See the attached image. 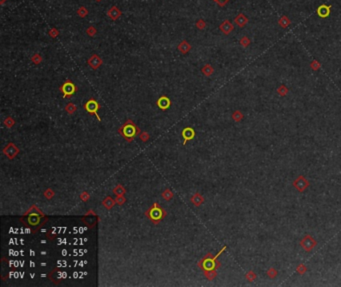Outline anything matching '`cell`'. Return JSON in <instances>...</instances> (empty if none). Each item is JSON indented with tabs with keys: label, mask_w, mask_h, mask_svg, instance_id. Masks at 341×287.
<instances>
[{
	"label": "cell",
	"mask_w": 341,
	"mask_h": 287,
	"mask_svg": "<svg viewBox=\"0 0 341 287\" xmlns=\"http://www.w3.org/2000/svg\"><path fill=\"white\" fill-rule=\"evenodd\" d=\"M316 245H317V241L314 239L311 235H305L300 240V246L304 249V251L306 252H310L311 250H313Z\"/></svg>",
	"instance_id": "obj_4"
},
{
	"label": "cell",
	"mask_w": 341,
	"mask_h": 287,
	"mask_svg": "<svg viewBox=\"0 0 341 287\" xmlns=\"http://www.w3.org/2000/svg\"><path fill=\"white\" fill-rule=\"evenodd\" d=\"M162 197L165 200H171L173 198V193L170 189H165L163 193H162Z\"/></svg>",
	"instance_id": "obj_30"
},
{
	"label": "cell",
	"mask_w": 341,
	"mask_h": 287,
	"mask_svg": "<svg viewBox=\"0 0 341 287\" xmlns=\"http://www.w3.org/2000/svg\"><path fill=\"white\" fill-rule=\"evenodd\" d=\"M243 114H242V112L239 111V110H236L233 112L232 114V119L234 120L235 122H240L242 119H243Z\"/></svg>",
	"instance_id": "obj_21"
},
{
	"label": "cell",
	"mask_w": 341,
	"mask_h": 287,
	"mask_svg": "<svg viewBox=\"0 0 341 287\" xmlns=\"http://www.w3.org/2000/svg\"><path fill=\"white\" fill-rule=\"evenodd\" d=\"M87 63L89 64V66L91 67L92 69H98V68H99V67L101 66V64H102V60H101V58H100L98 55L94 54V55H92L91 57H90V58L88 59V61H87Z\"/></svg>",
	"instance_id": "obj_12"
},
{
	"label": "cell",
	"mask_w": 341,
	"mask_h": 287,
	"mask_svg": "<svg viewBox=\"0 0 341 287\" xmlns=\"http://www.w3.org/2000/svg\"><path fill=\"white\" fill-rule=\"evenodd\" d=\"M60 90L63 93L64 97L69 98L73 95V94L76 92L77 87L75 86V84L70 80H67L66 82H64V84L60 87Z\"/></svg>",
	"instance_id": "obj_5"
},
{
	"label": "cell",
	"mask_w": 341,
	"mask_h": 287,
	"mask_svg": "<svg viewBox=\"0 0 341 287\" xmlns=\"http://www.w3.org/2000/svg\"><path fill=\"white\" fill-rule=\"evenodd\" d=\"M145 215L153 222L154 224H157L159 221H161L162 219L166 216V212H165V210L158 204V203L155 202L154 204L146 211Z\"/></svg>",
	"instance_id": "obj_2"
},
{
	"label": "cell",
	"mask_w": 341,
	"mask_h": 287,
	"mask_svg": "<svg viewBox=\"0 0 341 287\" xmlns=\"http://www.w3.org/2000/svg\"><path fill=\"white\" fill-rule=\"evenodd\" d=\"M76 106H75V104L74 103H68L67 104V106L65 107V110H66V112L67 113H69V114H72V113H74L75 111H76Z\"/></svg>",
	"instance_id": "obj_29"
},
{
	"label": "cell",
	"mask_w": 341,
	"mask_h": 287,
	"mask_svg": "<svg viewBox=\"0 0 341 287\" xmlns=\"http://www.w3.org/2000/svg\"><path fill=\"white\" fill-rule=\"evenodd\" d=\"M87 13H88V11L86 10V8L85 7H80V8H79L78 10H77V14H78V16H80V17H85L86 15H87Z\"/></svg>",
	"instance_id": "obj_33"
},
{
	"label": "cell",
	"mask_w": 341,
	"mask_h": 287,
	"mask_svg": "<svg viewBox=\"0 0 341 287\" xmlns=\"http://www.w3.org/2000/svg\"><path fill=\"white\" fill-rule=\"evenodd\" d=\"M331 5H325V4H322L320 5L319 7L317 8L316 10V13L317 15L319 16L320 18H327L329 15H330V12H331Z\"/></svg>",
	"instance_id": "obj_8"
},
{
	"label": "cell",
	"mask_w": 341,
	"mask_h": 287,
	"mask_svg": "<svg viewBox=\"0 0 341 287\" xmlns=\"http://www.w3.org/2000/svg\"><path fill=\"white\" fill-rule=\"evenodd\" d=\"M219 29L221 30V32H223V34L228 35L233 31L234 26L229 20H224L220 25H219Z\"/></svg>",
	"instance_id": "obj_11"
},
{
	"label": "cell",
	"mask_w": 341,
	"mask_h": 287,
	"mask_svg": "<svg viewBox=\"0 0 341 287\" xmlns=\"http://www.w3.org/2000/svg\"><path fill=\"white\" fill-rule=\"evenodd\" d=\"M118 132L122 135L123 138L126 141L132 142L134 137L138 134L139 128L135 125L131 119H128V120H126V122H125L123 125L119 128Z\"/></svg>",
	"instance_id": "obj_1"
},
{
	"label": "cell",
	"mask_w": 341,
	"mask_h": 287,
	"mask_svg": "<svg viewBox=\"0 0 341 287\" xmlns=\"http://www.w3.org/2000/svg\"><path fill=\"white\" fill-rule=\"evenodd\" d=\"M205 277L208 279V280H213V279L216 277V271L214 270H208V271H205Z\"/></svg>",
	"instance_id": "obj_28"
},
{
	"label": "cell",
	"mask_w": 341,
	"mask_h": 287,
	"mask_svg": "<svg viewBox=\"0 0 341 287\" xmlns=\"http://www.w3.org/2000/svg\"><path fill=\"white\" fill-rule=\"evenodd\" d=\"M44 196H45V198L46 199H51L53 196H54V191H53L52 189H50V188H48V189L45 190Z\"/></svg>",
	"instance_id": "obj_34"
},
{
	"label": "cell",
	"mask_w": 341,
	"mask_h": 287,
	"mask_svg": "<svg viewBox=\"0 0 341 287\" xmlns=\"http://www.w3.org/2000/svg\"><path fill=\"white\" fill-rule=\"evenodd\" d=\"M250 43H251V40H250L249 37H247V36H242L241 38H240V45H241L242 47H244V48L248 47L249 45H250Z\"/></svg>",
	"instance_id": "obj_24"
},
{
	"label": "cell",
	"mask_w": 341,
	"mask_h": 287,
	"mask_svg": "<svg viewBox=\"0 0 341 287\" xmlns=\"http://www.w3.org/2000/svg\"><path fill=\"white\" fill-rule=\"evenodd\" d=\"M41 60H42V58H41V56H40L39 54H35V55H33V56H32V58H31V61H32L33 63H35V64H39V63L41 62Z\"/></svg>",
	"instance_id": "obj_38"
},
{
	"label": "cell",
	"mask_w": 341,
	"mask_h": 287,
	"mask_svg": "<svg viewBox=\"0 0 341 287\" xmlns=\"http://www.w3.org/2000/svg\"><path fill=\"white\" fill-rule=\"evenodd\" d=\"M293 186L296 188L297 191L303 192V191H305L306 188L309 186V181L306 179L303 175H300L293 181Z\"/></svg>",
	"instance_id": "obj_6"
},
{
	"label": "cell",
	"mask_w": 341,
	"mask_h": 287,
	"mask_svg": "<svg viewBox=\"0 0 341 287\" xmlns=\"http://www.w3.org/2000/svg\"><path fill=\"white\" fill-rule=\"evenodd\" d=\"M248 18L246 16L245 14L243 13H239L235 17V19H234V23H235L238 27H244V26L248 23Z\"/></svg>",
	"instance_id": "obj_14"
},
{
	"label": "cell",
	"mask_w": 341,
	"mask_h": 287,
	"mask_svg": "<svg viewBox=\"0 0 341 287\" xmlns=\"http://www.w3.org/2000/svg\"><path fill=\"white\" fill-rule=\"evenodd\" d=\"M30 213H37V214H40V215H42V216H44L43 212L39 208H37L36 205H32L31 207H30V209L26 212V214H30Z\"/></svg>",
	"instance_id": "obj_27"
},
{
	"label": "cell",
	"mask_w": 341,
	"mask_h": 287,
	"mask_svg": "<svg viewBox=\"0 0 341 287\" xmlns=\"http://www.w3.org/2000/svg\"><path fill=\"white\" fill-rule=\"evenodd\" d=\"M113 192H114V194L116 196H120V195H124L125 194V188L122 186V185H117V186L113 189Z\"/></svg>",
	"instance_id": "obj_22"
},
{
	"label": "cell",
	"mask_w": 341,
	"mask_h": 287,
	"mask_svg": "<svg viewBox=\"0 0 341 287\" xmlns=\"http://www.w3.org/2000/svg\"><path fill=\"white\" fill-rule=\"evenodd\" d=\"M84 109L86 110V112L89 113V114L95 115L97 117V119L99 120V121L101 120L100 116L97 114V111L100 109V104L98 103L95 99L91 98V99H89L88 101H87V102L84 104Z\"/></svg>",
	"instance_id": "obj_3"
},
{
	"label": "cell",
	"mask_w": 341,
	"mask_h": 287,
	"mask_svg": "<svg viewBox=\"0 0 341 287\" xmlns=\"http://www.w3.org/2000/svg\"><path fill=\"white\" fill-rule=\"evenodd\" d=\"M307 271V267H306L304 264H299V265L296 267V272L300 275H303L305 274V272Z\"/></svg>",
	"instance_id": "obj_31"
},
{
	"label": "cell",
	"mask_w": 341,
	"mask_h": 287,
	"mask_svg": "<svg viewBox=\"0 0 341 287\" xmlns=\"http://www.w3.org/2000/svg\"><path fill=\"white\" fill-rule=\"evenodd\" d=\"M89 198H90V196H89V194L87 193L86 191H83L82 193L80 194V199L82 200V201L86 202L87 200H89Z\"/></svg>",
	"instance_id": "obj_40"
},
{
	"label": "cell",
	"mask_w": 341,
	"mask_h": 287,
	"mask_svg": "<svg viewBox=\"0 0 341 287\" xmlns=\"http://www.w3.org/2000/svg\"><path fill=\"white\" fill-rule=\"evenodd\" d=\"M107 15L111 20L115 21L121 16V11L117 8L116 6H112V7H110V9L107 11Z\"/></svg>",
	"instance_id": "obj_15"
},
{
	"label": "cell",
	"mask_w": 341,
	"mask_h": 287,
	"mask_svg": "<svg viewBox=\"0 0 341 287\" xmlns=\"http://www.w3.org/2000/svg\"><path fill=\"white\" fill-rule=\"evenodd\" d=\"M115 200H116V204H119V205H122L123 203H125V201H126V199L123 197V195L117 196V198Z\"/></svg>",
	"instance_id": "obj_41"
},
{
	"label": "cell",
	"mask_w": 341,
	"mask_h": 287,
	"mask_svg": "<svg viewBox=\"0 0 341 287\" xmlns=\"http://www.w3.org/2000/svg\"><path fill=\"white\" fill-rule=\"evenodd\" d=\"M201 72L204 75H205V76H211V75L213 74V72H214V69H213V67L210 65V64H206L205 66L202 67Z\"/></svg>",
	"instance_id": "obj_20"
},
{
	"label": "cell",
	"mask_w": 341,
	"mask_h": 287,
	"mask_svg": "<svg viewBox=\"0 0 341 287\" xmlns=\"http://www.w3.org/2000/svg\"><path fill=\"white\" fill-rule=\"evenodd\" d=\"M182 137H183V145L187 143V141L192 140L195 136V131L191 127H186L182 130Z\"/></svg>",
	"instance_id": "obj_9"
},
{
	"label": "cell",
	"mask_w": 341,
	"mask_h": 287,
	"mask_svg": "<svg viewBox=\"0 0 341 287\" xmlns=\"http://www.w3.org/2000/svg\"><path fill=\"white\" fill-rule=\"evenodd\" d=\"M196 26H197V28H198V29L202 30V29H204V28L206 27V23H205V21H204V20L200 19V20H198V21L196 22Z\"/></svg>",
	"instance_id": "obj_37"
},
{
	"label": "cell",
	"mask_w": 341,
	"mask_h": 287,
	"mask_svg": "<svg viewBox=\"0 0 341 287\" xmlns=\"http://www.w3.org/2000/svg\"><path fill=\"white\" fill-rule=\"evenodd\" d=\"M25 216H27V223L31 226H35L37 224L40 223V218L43 217L42 215L40 216V214L37 213H30V214H25Z\"/></svg>",
	"instance_id": "obj_13"
},
{
	"label": "cell",
	"mask_w": 341,
	"mask_h": 287,
	"mask_svg": "<svg viewBox=\"0 0 341 287\" xmlns=\"http://www.w3.org/2000/svg\"><path fill=\"white\" fill-rule=\"evenodd\" d=\"M102 204H103V206L106 209H111L112 207L116 204V200L110 197V196H107V197L102 201Z\"/></svg>",
	"instance_id": "obj_17"
},
{
	"label": "cell",
	"mask_w": 341,
	"mask_h": 287,
	"mask_svg": "<svg viewBox=\"0 0 341 287\" xmlns=\"http://www.w3.org/2000/svg\"><path fill=\"white\" fill-rule=\"evenodd\" d=\"M149 138H150V136L147 132L144 131V132H141V133H140V139H141L143 142H147L149 140Z\"/></svg>",
	"instance_id": "obj_36"
},
{
	"label": "cell",
	"mask_w": 341,
	"mask_h": 287,
	"mask_svg": "<svg viewBox=\"0 0 341 287\" xmlns=\"http://www.w3.org/2000/svg\"><path fill=\"white\" fill-rule=\"evenodd\" d=\"M4 125L6 127H8V128L12 127L14 125V120L11 118V117H7V118L5 119V121H4Z\"/></svg>",
	"instance_id": "obj_35"
},
{
	"label": "cell",
	"mask_w": 341,
	"mask_h": 287,
	"mask_svg": "<svg viewBox=\"0 0 341 287\" xmlns=\"http://www.w3.org/2000/svg\"><path fill=\"white\" fill-rule=\"evenodd\" d=\"M214 2H216L217 4L219 5V6H221V7H223V6H225L227 3H228L230 0H213Z\"/></svg>",
	"instance_id": "obj_42"
},
{
	"label": "cell",
	"mask_w": 341,
	"mask_h": 287,
	"mask_svg": "<svg viewBox=\"0 0 341 287\" xmlns=\"http://www.w3.org/2000/svg\"><path fill=\"white\" fill-rule=\"evenodd\" d=\"M290 23H291V21H290L289 18L286 16V15H283V16L280 17V19L278 20L279 26L281 28H283V29H285V28L288 27V26L290 25Z\"/></svg>",
	"instance_id": "obj_19"
},
{
	"label": "cell",
	"mask_w": 341,
	"mask_h": 287,
	"mask_svg": "<svg viewBox=\"0 0 341 287\" xmlns=\"http://www.w3.org/2000/svg\"><path fill=\"white\" fill-rule=\"evenodd\" d=\"M3 152H4V154L9 158V159H13V158L19 153V149H18L13 143H8V144L4 147V149H3Z\"/></svg>",
	"instance_id": "obj_7"
},
{
	"label": "cell",
	"mask_w": 341,
	"mask_h": 287,
	"mask_svg": "<svg viewBox=\"0 0 341 287\" xmlns=\"http://www.w3.org/2000/svg\"><path fill=\"white\" fill-rule=\"evenodd\" d=\"M190 49H191V46L189 45V43L187 42L186 40H183L182 42L178 45V50H179L182 54L188 53V52L190 51Z\"/></svg>",
	"instance_id": "obj_16"
},
{
	"label": "cell",
	"mask_w": 341,
	"mask_h": 287,
	"mask_svg": "<svg viewBox=\"0 0 341 287\" xmlns=\"http://www.w3.org/2000/svg\"><path fill=\"white\" fill-rule=\"evenodd\" d=\"M266 275H267V276H268L269 278H270V279H274V278H276V276H277V275H278V271L276 270L275 268L271 267V268H269V269L267 270Z\"/></svg>",
	"instance_id": "obj_23"
},
{
	"label": "cell",
	"mask_w": 341,
	"mask_h": 287,
	"mask_svg": "<svg viewBox=\"0 0 341 287\" xmlns=\"http://www.w3.org/2000/svg\"><path fill=\"white\" fill-rule=\"evenodd\" d=\"M288 88L286 87L285 85H281V86H279V87L277 88V93L279 94L280 96H286L287 95V93H288Z\"/></svg>",
	"instance_id": "obj_26"
},
{
	"label": "cell",
	"mask_w": 341,
	"mask_h": 287,
	"mask_svg": "<svg viewBox=\"0 0 341 287\" xmlns=\"http://www.w3.org/2000/svg\"><path fill=\"white\" fill-rule=\"evenodd\" d=\"M157 106L161 109V110H167V109L171 106V101L167 97V96H161L160 98H158L157 100Z\"/></svg>",
	"instance_id": "obj_10"
},
{
	"label": "cell",
	"mask_w": 341,
	"mask_h": 287,
	"mask_svg": "<svg viewBox=\"0 0 341 287\" xmlns=\"http://www.w3.org/2000/svg\"><path fill=\"white\" fill-rule=\"evenodd\" d=\"M191 202L195 206H200L204 202V198H203V196L200 194V193H195L191 197Z\"/></svg>",
	"instance_id": "obj_18"
},
{
	"label": "cell",
	"mask_w": 341,
	"mask_h": 287,
	"mask_svg": "<svg viewBox=\"0 0 341 287\" xmlns=\"http://www.w3.org/2000/svg\"><path fill=\"white\" fill-rule=\"evenodd\" d=\"M96 1H98V2H99V1H101V0H96Z\"/></svg>",
	"instance_id": "obj_44"
},
{
	"label": "cell",
	"mask_w": 341,
	"mask_h": 287,
	"mask_svg": "<svg viewBox=\"0 0 341 287\" xmlns=\"http://www.w3.org/2000/svg\"><path fill=\"white\" fill-rule=\"evenodd\" d=\"M49 34H50L52 37H55L58 35V30L57 29H52L50 32H49Z\"/></svg>",
	"instance_id": "obj_43"
},
{
	"label": "cell",
	"mask_w": 341,
	"mask_h": 287,
	"mask_svg": "<svg viewBox=\"0 0 341 287\" xmlns=\"http://www.w3.org/2000/svg\"><path fill=\"white\" fill-rule=\"evenodd\" d=\"M256 273L254 272V271H252V270H250V271H248L247 273L245 274V278L247 279V280L249 281V282H252V281H255L256 280Z\"/></svg>",
	"instance_id": "obj_25"
},
{
	"label": "cell",
	"mask_w": 341,
	"mask_h": 287,
	"mask_svg": "<svg viewBox=\"0 0 341 287\" xmlns=\"http://www.w3.org/2000/svg\"><path fill=\"white\" fill-rule=\"evenodd\" d=\"M86 33H87V34H88L89 36H93V35H95V33H96V29L94 28L93 26H90V27L87 28Z\"/></svg>",
	"instance_id": "obj_39"
},
{
	"label": "cell",
	"mask_w": 341,
	"mask_h": 287,
	"mask_svg": "<svg viewBox=\"0 0 341 287\" xmlns=\"http://www.w3.org/2000/svg\"><path fill=\"white\" fill-rule=\"evenodd\" d=\"M310 67H311V69L313 71H317L320 69L321 67V64L319 61H317V60H313V61L310 63Z\"/></svg>",
	"instance_id": "obj_32"
}]
</instances>
